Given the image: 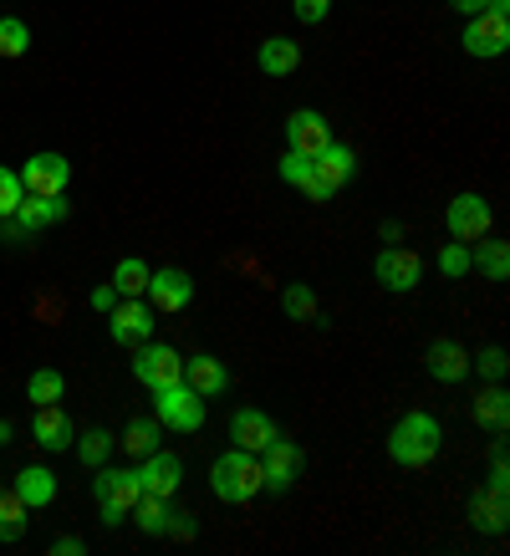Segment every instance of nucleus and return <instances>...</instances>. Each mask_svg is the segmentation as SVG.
<instances>
[{"mask_svg":"<svg viewBox=\"0 0 510 556\" xmlns=\"http://www.w3.org/2000/svg\"><path fill=\"white\" fill-rule=\"evenodd\" d=\"M164 536H174V541H194L200 536V521L189 516V510H169V531Z\"/></svg>","mask_w":510,"mask_h":556,"instance_id":"obj_38","label":"nucleus"},{"mask_svg":"<svg viewBox=\"0 0 510 556\" xmlns=\"http://www.w3.org/2000/svg\"><path fill=\"white\" fill-rule=\"evenodd\" d=\"M169 510L174 506L164 501V495H143V501H138L128 516L138 521V531H143V536H164V531H169Z\"/></svg>","mask_w":510,"mask_h":556,"instance_id":"obj_27","label":"nucleus"},{"mask_svg":"<svg viewBox=\"0 0 510 556\" xmlns=\"http://www.w3.org/2000/svg\"><path fill=\"white\" fill-rule=\"evenodd\" d=\"M31 434L41 450H51V455H72V419H67V408H56V404H41L36 408V419H31Z\"/></svg>","mask_w":510,"mask_h":556,"instance_id":"obj_19","label":"nucleus"},{"mask_svg":"<svg viewBox=\"0 0 510 556\" xmlns=\"http://www.w3.org/2000/svg\"><path fill=\"white\" fill-rule=\"evenodd\" d=\"M31 51V31L21 16H0V56H26Z\"/></svg>","mask_w":510,"mask_h":556,"instance_id":"obj_31","label":"nucleus"},{"mask_svg":"<svg viewBox=\"0 0 510 556\" xmlns=\"http://www.w3.org/2000/svg\"><path fill=\"white\" fill-rule=\"evenodd\" d=\"M480 372H485V378H490V383H500V378H506V348H485V353H480Z\"/></svg>","mask_w":510,"mask_h":556,"instance_id":"obj_40","label":"nucleus"},{"mask_svg":"<svg viewBox=\"0 0 510 556\" xmlns=\"http://www.w3.org/2000/svg\"><path fill=\"white\" fill-rule=\"evenodd\" d=\"M439 450H444V429L434 414H424V408H408L404 419L388 429V459L398 470H424Z\"/></svg>","mask_w":510,"mask_h":556,"instance_id":"obj_1","label":"nucleus"},{"mask_svg":"<svg viewBox=\"0 0 510 556\" xmlns=\"http://www.w3.org/2000/svg\"><path fill=\"white\" fill-rule=\"evenodd\" d=\"M470 414H475L480 429H490V434H506V429H510V393H506L500 383L485 388L475 404H470Z\"/></svg>","mask_w":510,"mask_h":556,"instance_id":"obj_25","label":"nucleus"},{"mask_svg":"<svg viewBox=\"0 0 510 556\" xmlns=\"http://www.w3.org/2000/svg\"><path fill=\"white\" fill-rule=\"evenodd\" d=\"M87 302H92V312H113V306H118V291H113V281H107V287H98Z\"/></svg>","mask_w":510,"mask_h":556,"instance_id":"obj_41","label":"nucleus"},{"mask_svg":"<svg viewBox=\"0 0 510 556\" xmlns=\"http://www.w3.org/2000/svg\"><path fill=\"white\" fill-rule=\"evenodd\" d=\"M332 143V123L317 113V108H296L286 118V149L291 153H306V159H317V153Z\"/></svg>","mask_w":510,"mask_h":556,"instance_id":"obj_13","label":"nucleus"},{"mask_svg":"<svg viewBox=\"0 0 510 556\" xmlns=\"http://www.w3.org/2000/svg\"><path fill=\"white\" fill-rule=\"evenodd\" d=\"M255 67L266 72V77H291V72L302 67V47L291 36H271V41H260V51H255Z\"/></svg>","mask_w":510,"mask_h":556,"instance_id":"obj_21","label":"nucleus"},{"mask_svg":"<svg viewBox=\"0 0 510 556\" xmlns=\"http://www.w3.org/2000/svg\"><path fill=\"white\" fill-rule=\"evenodd\" d=\"M153 419L174 434H194V429H204V399L189 383L153 388Z\"/></svg>","mask_w":510,"mask_h":556,"instance_id":"obj_5","label":"nucleus"},{"mask_svg":"<svg viewBox=\"0 0 510 556\" xmlns=\"http://www.w3.org/2000/svg\"><path fill=\"white\" fill-rule=\"evenodd\" d=\"M209 490L220 495L225 506L255 501V495L266 490V480H260V455H251V450H225V455L209 465Z\"/></svg>","mask_w":510,"mask_h":556,"instance_id":"obj_2","label":"nucleus"},{"mask_svg":"<svg viewBox=\"0 0 510 556\" xmlns=\"http://www.w3.org/2000/svg\"><path fill=\"white\" fill-rule=\"evenodd\" d=\"M383 240H388V245H404V225H393L388 219V225H383Z\"/></svg>","mask_w":510,"mask_h":556,"instance_id":"obj_44","label":"nucleus"},{"mask_svg":"<svg viewBox=\"0 0 510 556\" xmlns=\"http://www.w3.org/2000/svg\"><path fill=\"white\" fill-rule=\"evenodd\" d=\"M62 393H67V378H62L56 368H36L31 383H26V399H31L36 408H41V404H62Z\"/></svg>","mask_w":510,"mask_h":556,"instance_id":"obj_29","label":"nucleus"},{"mask_svg":"<svg viewBox=\"0 0 510 556\" xmlns=\"http://www.w3.org/2000/svg\"><path fill=\"white\" fill-rule=\"evenodd\" d=\"M464 51L470 56H480V62H490V56H506L510 51V16H495V11H480V16H470V26H464Z\"/></svg>","mask_w":510,"mask_h":556,"instance_id":"obj_8","label":"nucleus"},{"mask_svg":"<svg viewBox=\"0 0 510 556\" xmlns=\"http://www.w3.org/2000/svg\"><path fill=\"white\" fill-rule=\"evenodd\" d=\"M133 378L143 388H174V383H184V357L174 353L169 342H138V353H133Z\"/></svg>","mask_w":510,"mask_h":556,"instance_id":"obj_6","label":"nucleus"},{"mask_svg":"<svg viewBox=\"0 0 510 556\" xmlns=\"http://www.w3.org/2000/svg\"><path fill=\"white\" fill-rule=\"evenodd\" d=\"M230 439H235V450L260 455V450L276 439V419L266 408H235V414H230Z\"/></svg>","mask_w":510,"mask_h":556,"instance_id":"obj_18","label":"nucleus"},{"mask_svg":"<svg viewBox=\"0 0 510 556\" xmlns=\"http://www.w3.org/2000/svg\"><path fill=\"white\" fill-rule=\"evenodd\" d=\"M5 439H11V424H5V419H0V444H5Z\"/></svg>","mask_w":510,"mask_h":556,"instance_id":"obj_45","label":"nucleus"},{"mask_svg":"<svg viewBox=\"0 0 510 556\" xmlns=\"http://www.w3.org/2000/svg\"><path fill=\"white\" fill-rule=\"evenodd\" d=\"M87 546H82V536H56L51 541V556H82Z\"/></svg>","mask_w":510,"mask_h":556,"instance_id":"obj_42","label":"nucleus"},{"mask_svg":"<svg viewBox=\"0 0 510 556\" xmlns=\"http://www.w3.org/2000/svg\"><path fill=\"white\" fill-rule=\"evenodd\" d=\"M424 363H429V378H434V383H464V378H470V368H475V363H470V353H464L455 338L429 342Z\"/></svg>","mask_w":510,"mask_h":556,"instance_id":"obj_17","label":"nucleus"},{"mask_svg":"<svg viewBox=\"0 0 510 556\" xmlns=\"http://www.w3.org/2000/svg\"><path fill=\"white\" fill-rule=\"evenodd\" d=\"M16 495L26 501V510H47L51 501H56V475H51L47 465H26V470L16 475Z\"/></svg>","mask_w":510,"mask_h":556,"instance_id":"obj_24","label":"nucleus"},{"mask_svg":"<svg viewBox=\"0 0 510 556\" xmlns=\"http://www.w3.org/2000/svg\"><path fill=\"white\" fill-rule=\"evenodd\" d=\"M276 169H281V179H286V185L302 189L306 179H311V159H306V153H291V149H286V159H281Z\"/></svg>","mask_w":510,"mask_h":556,"instance_id":"obj_36","label":"nucleus"},{"mask_svg":"<svg viewBox=\"0 0 510 556\" xmlns=\"http://www.w3.org/2000/svg\"><path fill=\"white\" fill-rule=\"evenodd\" d=\"M26 200V185H21L16 169H0V219L16 215V204Z\"/></svg>","mask_w":510,"mask_h":556,"instance_id":"obj_34","label":"nucleus"},{"mask_svg":"<svg viewBox=\"0 0 510 556\" xmlns=\"http://www.w3.org/2000/svg\"><path fill=\"white\" fill-rule=\"evenodd\" d=\"M184 383L200 393V399H220L225 388H230V372H225L220 357H209V353H194L184 357Z\"/></svg>","mask_w":510,"mask_h":556,"instance_id":"obj_20","label":"nucleus"},{"mask_svg":"<svg viewBox=\"0 0 510 556\" xmlns=\"http://www.w3.org/2000/svg\"><path fill=\"white\" fill-rule=\"evenodd\" d=\"M107 455H113V434H107V429H87V434L77 439V459H82V465H92V470H98V465H107Z\"/></svg>","mask_w":510,"mask_h":556,"instance_id":"obj_32","label":"nucleus"},{"mask_svg":"<svg viewBox=\"0 0 510 556\" xmlns=\"http://www.w3.org/2000/svg\"><path fill=\"white\" fill-rule=\"evenodd\" d=\"M138 480H143V495H164V501H174V490L184 485V459L158 444L153 455L138 459Z\"/></svg>","mask_w":510,"mask_h":556,"instance_id":"obj_10","label":"nucleus"},{"mask_svg":"<svg viewBox=\"0 0 510 556\" xmlns=\"http://www.w3.org/2000/svg\"><path fill=\"white\" fill-rule=\"evenodd\" d=\"M470 521H475L485 536H506V526H510V501L500 495V490H480L475 501H470Z\"/></svg>","mask_w":510,"mask_h":556,"instance_id":"obj_22","label":"nucleus"},{"mask_svg":"<svg viewBox=\"0 0 510 556\" xmlns=\"http://www.w3.org/2000/svg\"><path fill=\"white\" fill-rule=\"evenodd\" d=\"M495 225V210L485 194H455L449 210H444V230L459 240V245H475L480 236H490Z\"/></svg>","mask_w":510,"mask_h":556,"instance_id":"obj_7","label":"nucleus"},{"mask_svg":"<svg viewBox=\"0 0 510 556\" xmlns=\"http://www.w3.org/2000/svg\"><path fill=\"white\" fill-rule=\"evenodd\" d=\"M149 276L153 270L143 266L138 255H123L118 266H113V291H118V296H143V291H149Z\"/></svg>","mask_w":510,"mask_h":556,"instance_id":"obj_28","label":"nucleus"},{"mask_svg":"<svg viewBox=\"0 0 510 556\" xmlns=\"http://www.w3.org/2000/svg\"><path fill=\"white\" fill-rule=\"evenodd\" d=\"M16 174H21V185H26V194H67V185H72V164L62 153H31L26 169H16Z\"/></svg>","mask_w":510,"mask_h":556,"instance_id":"obj_11","label":"nucleus"},{"mask_svg":"<svg viewBox=\"0 0 510 556\" xmlns=\"http://www.w3.org/2000/svg\"><path fill=\"white\" fill-rule=\"evenodd\" d=\"M449 5H455V11H464V16H480V11H485V0H449Z\"/></svg>","mask_w":510,"mask_h":556,"instance_id":"obj_43","label":"nucleus"},{"mask_svg":"<svg viewBox=\"0 0 510 556\" xmlns=\"http://www.w3.org/2000/svg\"><path fill=\"white\" fill-rule=\"evenodd\" d=\"M26 536V501L16 490H0V541H21Z\"/></svg>","mask_w":510,"mask_h":556,"instance_id":"obj_30","label":"nucleus"},{"mask_svg":"<svg viewBox=\"0 0 510 556\" xmlns=\"http://www.w3.org/2000/svg\"><path fill=\"white\" fill-rule=\"evenodd\" d=\"M107 332H113V342H123V348H138V342L153 338V306L143 302V296H128V302L113 306V321H107Z\"/></svg>","mask_w":510,"mask_h":556,"instance_id":"obj_15","label":"nucleus"},{"mask_svg":"<svg viewBox=\"0 0 510 556\" xmlns=\"http://www.w3.org/2000/svg\"><path fill=\"white\" fill-rule=\"evenodd\" d=\"M281 312H286V317H296V321L317 317V296H311V287H302V281H296V287L281 291Z\"/></svg>","mask_w":510,"mask_h":556,"instance_id":"obj_33","label":"nucleus"},{"mask_svg":"<svg viewBox=\"0 0 510 556\" xmlns=\"http://www.w3.org/2000/svg\"><path fill=\"white\" fill-rule=\"evenodd\" d=\"M485 490H500L506 495L510 490V465H506V444H495V455H490V485Z\"/></svg>","mask_w":510,"mask_h":556,"instance_id":"obj_39","label":"nucleus"},{"mask_svg":"<svg viewBox=\"0 0 510 556\" xmlns=\"http://www.w3.org/2000/svg\"><path fill=\"white\" fill-rule=\"evenodd\" d=\"M439 270L449 276V281L470 276V245H444V251H439Z\"/></svg>","mask_w":510,"mask_h":556,"instance_id":"obj_35","label":"nucleus"},{"mask_svg":"<svg viewBox=\"0 0 510 556\" xmlns=\"http://www.w3.org/2000/svg\"><path fill=\"white\" fill-rule=\"evenodd\" d=\"M353 174H357V153L347 149V143H337V138H332V143L311 159V179L302 185V194H306V200H317V204H327L342 185H347V179H353Z\"/></svg>","mask_w":510,"mask_h":556,"instance_id":"obj_3","label":"nucleus"},{"mask_svg":"<svg viewBox=\"0 0 510 556\" xmlns=\"http://www.w3.org/2000/svg\"><path fill=\"white\" fill-rule=\"evenodd\" d=\"M291 11H296L302 26H322V21L332 16V0H291Z\"/></svg>","mask_w":510,"mask_h":556,"instance_id":"obj_37","label":"nucleus"},{"mask_svg":"<svg viewBox=\"0 0 510 556\" xmlns=\"http://www.w3.org/2000/svg\"><path fill=\"white\" fill-rule=\"evenodd\" d=\"M98 516L102 526H123L128 521V510L143 501V480H138V470H102L98 465Z\"/></svg>","mask_w":510,"mask_h":556,"instance_id":"obj_4","label":"nucleus"},{"mask_svg":"<svg viewBox=\"0 0 510 556\" xmlns=\"http://www.w3.org/2000/svg\"><path fill=\"white\" fill-rule=\"evenodd\" d=\"M302 475V450L291 444V439H281L276 434L266 450H260V480H266V490H291V480Z\"/></svg>","mask_w":510,"mask_h":556,"instance_id":"obj_14","label":"nucleus"},{"mask_svg":"<svg viewBox=\"0 0 510 556\" xmlns=\"http://www.w3.org/2000/svg\"><path fill=\"white\" fill-rule=\"evenodd\" d=\"M153 302V312H184L189 302H194V276L179 266H158L149 276V291H143Z\"/></svg>","mask_w":510,"mask_h":556,"instance_id":"obj_12","label":"nucleus"},{"mask_svg":"<svg viewBox=\"0 0 510 556\" xmlns=\"http://www.w3.org/2000/svg\"><path fill=\"white\" fill-rule=\"evenodd\" d=\"M164 444V424L153 419V414H138V419H128V429H123V450L133 459H143V455H153Z\"/></svg>","mask_w":510,"mask_h":556,"instance_id":"obj_26","label":"nucleus"},{"mask_svg":"<svg viewBox=\"0 0 510 556\" xmlns=\"http://www.w3.org/2000/svg\"><path fill=\"white\" fill-rule=\"evenodd\" d=\"M470 270H480L485 281H506L510 276V245L500 236H480L470 251Z\"/></svg>","mask_w":510,"mask_h":556,"instance_id":"obj_23","label":"nucleus"},{"mask_svg":"<svg viewBox=\"0 0 510 556\" xmlns=\"http://www.w3.org/2000/svg\"><path fill=\"white\" fill-rule=\"evenodd\" d=\"M373 276L388 291H398V296H404V291H413L419 281H424V261L408 251V245H383V251H378V261H373Z\"/></svg>","mask_w":510,"mask_h":556,"instance_id":"obj_9","label":"nucleus"},{"mask_svg":"<svg viewBox=\"0 0 510 556\" xmlns=\"http://www.w3.org/2000/svg\"><path fill=\"white\" fill-rule=\"evenodd\" d=\"M67 194H26V200L16 204V225L26 230V236H36V230H51V225H62L67 219Z\"/></svg>","mask_w":510,"mask_h":556,"instance_id":"obj_16","label":"nucleus"}]
</instances>
